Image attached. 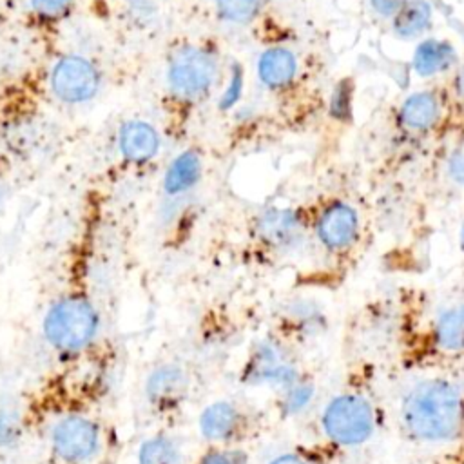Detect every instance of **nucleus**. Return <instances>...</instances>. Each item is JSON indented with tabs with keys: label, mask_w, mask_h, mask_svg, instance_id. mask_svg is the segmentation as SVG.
Instances as JSON below:
<instances>
[{
	"label": "nucleus",
	"mask_w": 464,
	"mask_h": 464,
	"mask_svg": "<svg viewBox=\"0 0 464 464\" xmlns=\"http://www.w3.org/2000/svg\"><path fill=\"white\" fill-rule=\"evenodd\" d=\"M401 415L413 437L428 442L451 440L464 428V397L448 381H424L404 395Z\"/></svg>",
	"instance_id": "f257e3e1"
},
{
	"label": "nucleus",
	"mask_w": 464,
	"mask_h": 464,
	"mask_svg": "<svg viewBox=\"0 0 464 464\" xmlns=\"http://www.w3.org/2000/svg\"><path fill=\"white\" fill-rule=\"evenodd\" d=\"M100 317L94 303L80 292L58 297L44 317V337L62 355H78L96 337Z\"/></svg>",
	"instance_id": "f03ea898"
},
{
	"label": "nucleus",
	"mask_w": 464,
	"mask_h": 464,
	"mask_svg": "<svg viewBox=\"0 0 464 464\" xmlns=\"http://www.w3.org/2000/svg\"><path fill=\"white\" fill-rule=\"evenodd\" d=\"M323 428L330 440L341 446H357L370 439L375 428L373 410L359 395H339L323 413Z\"/></svg>",
	"instance_id": "7ed1b4c3"
},
{
	"label": "nucleus",
	"mask_w": 464,
	"mask_h": 464,
	"mask_svg": "<svg viewBox=\"0 0 464 464\" xmlns=\"http://www.w3.org/2000/svg\"><path fill=\"white\" fill-rule=\"evenodd\" d=\"M98 446L100 428L87 415H65L51 430V451L65 464H82L89 460Z\"/></svg>",
	"instance_id": "20e7f679"
},
{
	"label": "nucleus",
	"mask_w": 464,
	"mask_h": 464,
	"mask_svg": "<svg viewBox=\"0 0 464 464\" xmlns=\"http://www.w3.org/2000/svg\"><path fill=\"white\" fill-rule=\"evenodd\" d=\"M216 76V58L198 47L179 49L169 63V85L179 98H198Z\"/></svg>",
	"instance_id": "39448f33"
},
{
	"label": "nucleus",
	"mask_w": 464,
	"mask_h": 464,
	"mask_svg": "<svg viewBox=\"0 0 464 464\" xmlns=\"http://www.w3.org/2000/svg\"><path fill=\"white\" fill-rule=\"evenodd\" d=\"M243 379L256 386L270 384L288 388L299 377L292 357L277 341H261L245 364Z\"/></svg>",
	"instance_id": "423d86ee"
},
{
	"label": "nucleus",
	"mask_w": 464,
	"mask_h": 464,
	"mask_svg": "<svg viewBox=\"0 0 464 464\" xmlns=\"http://www.w3.org/2000/svg\"><path fill=\"white\" fill-rule=\"evenodd\" d=\"M315 236L330 252L350 248L359 236V216L348 203H330L315 219Z\"/></svg>",
	"instance_id": "0eeeda50"
},
{
	"label": "nucleus",
	"mask_w": 464,
	"mask_h": 464,
	"mask_svg": "<svg viewBox=\"0 0 464 464\" xmlns=\"http://www.w3.org/2000/svg\"><path fill=\"white\" fill-rule=\"evenodd\" d=\"M256 237L274 250H292L304 239V221L292 208H270L254 223Z\"/></svg>",
	"instance_id": "6e6552de"
},
{
	"label": "nucleus",
	"mask_w": 464,
	"mask_h": 464,
	"mask_svg": "<svg viewBox=\"0 0 464 464\" xmlns=\"http://www.w3.org/2000/svg\"><path fill=\"white\" fill-rule=\"evenodd\" d=\"M54 94L69 103L85 102L98 89V74L94 67L80 56L62 58L51 76Z\"/></svg>",
	"instance_id": "1a4fd4ad"
},
{
	"label": "nucleus",
	"mask_w": 464,
	"mask_h": 464,
	"mask_svg": "<svg viewBox=\"0 0 464 464\" xmlns=\"http://www.w3.org/2000/svg\"><path fill=\"white\" fill-rule=\"evenodd\" d=\"M245 413L230 401H216L199 415L201 435L214 444H232L245 431Z\"/></svg>",
	"instance_id": "9d476101"
},
{
	"label": "nucleus",
	"mask_w": 464,
	"mask_h": 464,
	"mask_svg": "<svg viewBox=\"0 0 464 464\" xmlns=\"http://www.w3.org/2000/svg\"><path fill=\"white\" fill-rule=\"evenodd\" d=\"M187 390V379L179 366L165 364L161 368H156L145 384L147 399L152 406L169 410L176 406L179 401H183Z\"/></svg>",
	"instance_id": "9b49d317"
},
{
	"label": "nucleus",
	"mask_w": 464,
	"mask_h": 464,
	"mask_svg": "<svg viewBox=\"0 0 464 464\" xmlns=\"http://www.w3.org/2000/svg\"><path fill=\"white\" fill-rule=\"evenodd\" d=\"M120 150L127 161L145 163L156 156L160 140L156 130L143 121H129L120 130Z\"/></svg>",
	"instance_id": "f8f14e48"
},
{
	"label": "nucleus",
	"mask_w": 464,
	"mask_h": 464,
	"mask_svg": "<svg viewBox=\"0 0 464 464\" xmlns=\"http://www.w3.org/2000/svg\"><path fill=\"white\" fill-rule=\"evenodd\" d=\"M257 72L266 87L279 89L292 82L295 74V58L290 51L276 47L261 54Z\"/></svg>",
	"instance_id": "ddd939ff"
},
{
	"label": "nucleus",
	"mask_w": 464,
	"mask_h": 464,
	"mask_svg": "<svg viewBox=\"0 0 464 464\" xmlns=\"http://www.w3.org/2000/svg\"><path fill=\"white\" fill-rule=\"evenodd\" d=\"M201 174V160L194 150L179 154L165 172L163 188L169 196H179L190 190Z\"/></svg>",
	"instance_id": "4468645a"
},
{
	"label": "nucleus",
	"mask_w": 464,
	"mask_h": 464,
	"mask_svg": "<svg viewBox=\"0 0 464 464\" xmlns=\"http://www.w3.org/2000/svg\"><path fill=\"white\" fill-rule=\"evenodd\" d=\"M433 339L446 352H464V304L451 306L437 317Z\"/></svg>",
	"instance_id": "2eb2a0df"
},
{
	"label": "nucleus",
	"mask_w": 464,
	"mask_h": 464,
	"mask_svg": "<svg viewBox=\"0 0 464 464\" xmlns=\"http://www.w3.org/2000/svg\"><path fill=\"white\" fill-rule=\"evenodd\" d=\"M453 60V49L446 42L426 40L422 42L413 56V67L420 76H431L446 69Z\"/></svg>",
	"instance_id": "dca6fc26"
},
{
	"label": "nucleus",
	"mask_w": 464,
	"mask_h": 464,
	"mask_svg": "<svg viewBox=\"0 0 464 464\" xmlns=\"http://www.w3.org/2000/svg\"><path fill=\"white\" fill-rule=\"evenodd\" d=\"M439 116V103L437 98L430 92H417L410 96L402 109L401 118L411 129H426L430 127Z\"/></svg>",
	"instance_id": "f3484780"
},
{
	"label": "nucleus",
	"mask_w": 464,
	"mask_h": 464,
	"mask_svg": "<svg viewBox=\"0 0 464 464\" xmlns=\"http://www.w3.org/2000/svg\"><path fill=\"white\" fill-rule=\"evenodd\" d=\"M430 18H431V9L424 0H410V2H404V5L397 11L393 27L397 34L404 38H411L420 31H424V27L430 24Z\"/></svg>",
	"instance_id": "a211bd4d"
},
{
	"label": "nucleus",
	"mask_w": 464,
	"mask_h": 464,
	"mask_svg": "<svg viewBox=\"0 0 464 464\" xmlns=\"http://www.w3.org/2000/svg\"><path fill=\"white\" fill-rule=\"evenodd\" d=\"M176 444L165 435H154L141 442L138 450V464H176Z\"/></svg>",
	"instance_id": "6ab92c4d"
},
{
	"label": "nucleus",
	"mask_w": 464,
	"mask_h": 464,
	"mask_svg": "<svg viewBox=\"0 0 464 464\" xmlns=\"http://www.w3.org/2000/svg\"><path fill=\"white\" fill-rule=\"evenodd\" d=\"M261 7V0H218V9L225 20L234 24L250 22Z\"/></svg>",
	"instance_id": "aec40b11"
},
{
	"label": "nucleus",
	"mask_w": 464,
	"mask_h": 464,
	"mask_svg": "<svg viewBox=\"0 0 464 464\" xmlns=\"http://www.w3.org/2000/svg\"><path fill=\"white\" fill-rule=\"evenodd\" d=\"M314 388L306 382H299L295 381L292 386L286 388V397L283 402V408L286 413H297L301 411L312 399Z\"/></svg>",
	"instance_id": "412c9836"
},
{
	"label": "nucleus",
	"mask_w": 464,
	"mask_h": 464,
	"mask_svg": "<svg viewBox=\"0 0 464 464\" xmlns=\"http://www.w3.org/2000/svg\"><path fill=\"white\" fill-rule=\"evenodd\" d=\"M22 435L20 420L11 411H0V446H11Z\"/></svg>",
	"instance_id": "4be33fe9"
},
{
	"label": "nucleus",
	"mask_w": 464,
	"mask_h": 464,
	"mask_svg": "<svg viewBox=\"0 0 464 464\" xmlns=\"http://www.w3.org/2000/svg\"><path fill=\"white\" fill-rule=\"evenodd\" d=\"M31 5L38 14L45 18H56L69 9L71 0H31Z\"/></svg>",
	"instance_id": "5701e85b"
},
{
	"label": "nucleus",
	"mask_w": 464,
	"mask_h": 464,
	"mask_svg": "<svg viewBox=\"0 0 464 464\" xmlns=\"http://www.w3.org/2000/svg\"><path fill=\"white\" fill-rule=\"evenodd\" d=\"M198 464H241V455L227 448L208 450Z\"/></svg>",
	"instance_id": "b1692460"
},
{
	"label": "nucleus",
	"mask_w": 464,
	"mask_h": 464,
	"mask_svg": "<svg viewBox=\"0 0 464 464\" xmlns=\"http://www.w3.org/2000/svg\"><path fill=\"white\" fill-rule=\"evenodd\" d=\"M450 174L455 181L464 183V141H460L450 156Z\"/></svg>",
	"instance_id": "393cba45"
},
{
	"label": "nucleus",
	"mask_w": 464,
	"mask_h": 464,
	"mask_svg": "<svg viewBox=\"0 0 464 464\" xmlns=\"http://www.w3.org/2000/svg\"><path fill=\"white\" fill-rule=\"evenodd\" d=\"M344 85H346V82H344ZM344 85H339L332 96V114H335L337 118L346 116L348 103H350V89Z\"/></svg>",
	"instance_id": "a878e982"
},
{
	"label": "nucleus",
	"mask_w": 464,
	"mask_h": 464,
	"mask_svg": "<svg viewBox=\"0 0 464 464\" xmlns=\"http://www.w3.org/2000/svg\"><path fill=\"white\" fill-rule=\"evenodd\" d=\"M406 0H372V5L377 13L381 14H392V13H397L402 5H404Z\"/></svg>",
	"instance_id": "bb28decb"
},
{
	"label": "nucleus",
	"mask_w": 464,
	"mask_h": 464,
	"mask_svg": "<svg viewBox=\"0 0 464 464\" xmlns=\"http://www.w3.org/2000/svg\"><path fill=\"white\" fill-rule=\"evenodd\" d=\"M268 464H308L304 459H301L299 455H292V453H285L276 457L274 460H270Z\"/></svg>",
	"instance_id": "cd10ccee"
},
{
	"label": "nucleus",
	"mask_w": 464,
	"mask_h": 464,
	"mask_svg": "<svg viewBox=\"0 0 464 464\" xmlns=\"http://www.w3.org/2000/svg\"><path fill=\"white\" fill-rule=\"evenodd\" d=\"M460 241H462V246H464V223H462V232H460Z\"/></svg>",
	"instance_id": "c85d7f7f"
}]
</instances>
